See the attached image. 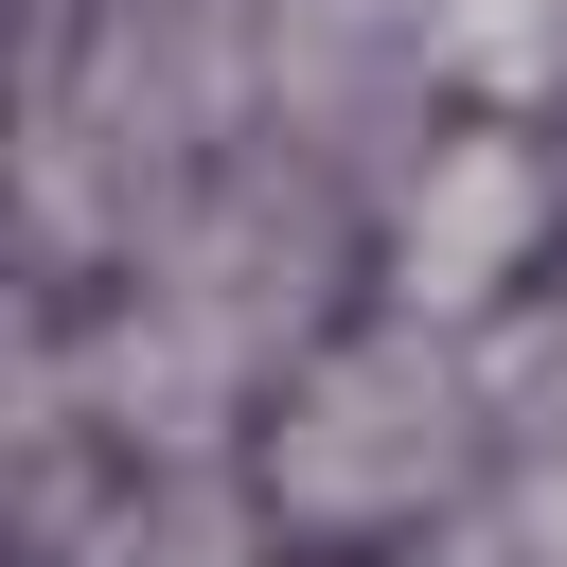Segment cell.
<instances>
[{
  "mask_svg": "<svg viewBox=\"0 0 567 567\" xmlns=\"http://www.w3.org/2000/svg\"><path fill=\"white\" fill-rule=\"evenodd\" d=\"M461 425H478V390L443 372V337H337V354H301V390H284V425H266V514L284 532H408L443 478H461Z\"/></svg>",
  "mask_w": 567,
  "mask_h": 567,
  "instance_id": "obj_1",
  "label": "cell"
},
{
  "mask_svg": "<svg viewBox=\"0 0 567 567\" xmlns=\"http://www.w3.org/2000/svg\"><path fill=\"white\" fill-rule=\"evenodd\" d=\"M549 213H567V177H549L514 124L408 142V177H390V319H408V337L496 319V301H514V266L549 248Z\"/></svg>",
  "mask_w": 567,
  "mask_h": 567,
  "instance_id": "obj_2",
  "label": "cell"
},
{
  "mask_svg": "<svg viewBox=\"0 0 567 567\" xmlns=\"http://www.w3.org/2000/svg\"><path fill=\"white\" fill-rule=\"evenodd\" d=\"M425 35H443V71L496 89V106L567 89V0H425Z\"/></svg>",
  "mask_w": 567,
  "mask_h": 567,
  "instance_id": "obj_3",
  "label": "cell"
},
{
  "mask_svg": "<svg viewBox=\"0 0 567 567\" xmlns=\"http://www.w3.org/2000/svg\"><path fill=\"white\" fill-rule=\"evenodd\" d=\"M408 567H425V549H408ZM443 567H532V549H443Z\"/></svg>",
  "mask_w": 567,
  "mask_h": 567,
  "instance_id": "obj_4",
  "label": "cell"
}]
</instances>
